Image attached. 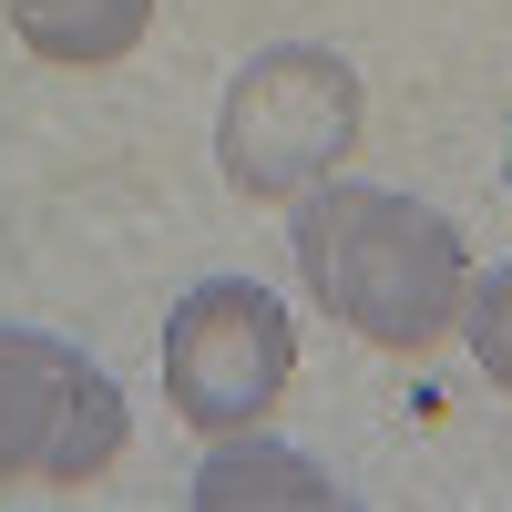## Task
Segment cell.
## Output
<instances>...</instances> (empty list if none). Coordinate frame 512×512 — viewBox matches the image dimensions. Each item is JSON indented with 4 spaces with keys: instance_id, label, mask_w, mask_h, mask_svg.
<instances>
[{
    "instance_id": "1",
    "label": "cell",
    "mask_w": 512,
    "mask_h": 512,
    "mask_svg": "<svg viewBox=\"0 0 512 512\" xmlns=\"http://www.w3.org/2000/svg\"><path fill=\"white\" fill-rule=\"evenodd\" d=\"M297 277L349 338H369L390 359H420L461 328L472 246H461V226L441 205L328 175L318 195H297Z\"/></svg>"
},
{
    "instance_id": "7",
    "label": "cell",
    "mask_w": 512,
    "mask_h": 512,
    "mask_svg": "<svg viewBox=\"0 0 512 512\" xmlns=\"http://www.w3.org/2000/svg\"><path fill=\"white\" fill-rule=\"evenodd\" d=\"M461 338H472V369L492 379V390H512V267L472 277V297H461Z\"/></svg>"
},
{
    "instance_id": "4",
    "label": "cell",
    "mask_w": 512,
    "mask_h": 512,
    "mask_svg": "<svg viewBox=\"0 0 512 512\" xmlns=\"http://www.w3.org/2000/svg\"><path fill=\"white\" fill-rule=\"evenodd\" d=\"M123 451V390L52 328H0V482H93Z\"/></svg>"
},
{
    "instance_id": "6",
    "label": "cell",
    "mask_w": 512,
    "mask_h": 512,
    "mask_svg": "<svg viewBox=\"0 0 512 512\" xmlns=\"http://www.w3.org/2000/svg\"><path fill=\"white\" fill-rule=\"evenodd\" d=\"M11 21H21V41L41 62L103 72V62H123L154 31V0H11Z\"/></svg>"
},
{
    "instance_id": "3",
    "label": "cell",
    "mask_w": 512,
    "mask_h": 512,
    "mask_svg": "<svg viewBox=\"0 0 512 512\" xmlns=\"http://www.w3.org/2000/svg\"><path fill=\"white\" fill-rule=\"evenodd\" d=\"M297 379V328L256 277H205L164 318V400H175L205 441L256 431Z\"/></svg>"
},
{
    "instance_id": "5",
    "label": "cell",
    "mask_w": 512,
    "mask_h": 512,
    "mask_svg": "<svg viewBox=\"0 0 512 512\" xmlns=\"http://www.w3.org/2000/svg\"><path fill=\"white\" fill-rule=\"evenodd\" d=\"M267 502H297V512H338L349 492H338L308 451H277V441H246L226 431L216 451H205L195 472V512H267Z\"/></svg>"
},
{
    "instance_id": "2",
    "label": "cell",
    "mask_w": 512,
    "mask_h": 512,
    "mask_svg": "<svg viewBox=\"0 0 512 512\" xmlns=\"http://www.w3.org/2000/svg\"><path fill=\"white\" fill-rule=\"evenodd\" d=\"M359 144V72L328 41H277L256 52L226 103H216V175L246 205H297L318 195Z\"/></svg>"
}]
</instances>
